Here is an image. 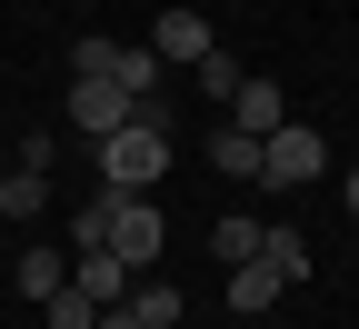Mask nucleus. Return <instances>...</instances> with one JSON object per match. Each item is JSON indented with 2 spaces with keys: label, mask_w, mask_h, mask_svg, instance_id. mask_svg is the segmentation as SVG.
I'll use <instances>...</instances> for the list:
<instances>
[{
  "label": "nucleus",
  "mask_w": 359,
  "mask_h": 329,
  "mask_svg": "<svg viewBox=\"0 0 359 329\" xmlns=\"http://www.w3.org/2000/svg\"><path fill=\"white\" fill-rule=\"evenodd\" d=\"M40 319H50V329H100V300H90L80 279H60V290L40 300Z\"/></svg>",
  "instance_id": "12"
},
{
  "label": "nucleus",
  "mask_w": 359,
  "mask_h": 329,
  "mask_svg": "<svg viewBox=\"0 0 359 329\" xmlns=\"http://www.w3.org/2000/svg\"><path fill=\"white\" fill-rule=\"evenodd\" d=\"M60 279H70V260H60V250H20V300H30V309L50 300Z\"/></svg>",
  "instance_id": "14"
},
{
  "label": "nucleus",
  "mask_w": 359,
  "mask_h": 329,
  "mask_svg": "<svg viewBox=\"0 0 359 329\" xmlns=\"http://www.w3.org/2000/svg\"><path fill=\"white\" fill-rule=\"evenodd\" d=\"M150 51H160V60H170V70H200V60H210V51H219V30H210V20H200V11H180V0H170V11H160V20H150Z\"/></svg>",
  "instance_id": "5"
},
{
  "label": "nucleus",
  "mask_w": 359,
  "mask_h": 329,
  "mask_svg": "<svg viewBox=\"0 0 359 329\" xmlns=\"http://www.w3.org/2000/svg\"><path fill=\"white\" fill-rule=\"evenodd\" d=\"M280 290H290V279L269 269V260H240V269H230V309H240V319H259L269 300H280Z\"/></svg>",
  "instance_id": "10"
},
{
  "label": "nucleus",
  "mask_w": 359,
  "mask_h": 329,
  "mask_svg": "<svg viewBox=\"0 0 359 329\" xmlns=\"http://www.w3.org/2000/svg\"><path fill=\"white\" fill-rule=\"evenodd\" d=\"M40 210H50V170H20V160H11V170H0V220L30 229Z\"/></svg>",
  "instance_id": "9"
},
{
  "label": "nucleus",
  "mask_w": 359,
  "mask_h": 329,
  "mask_svg": "<svg viewBox=\"0 0 359 329\" xmlns=\"http://www.w3.org/2000/svg\"><path fill=\"white\" fill-rule=\"evenodd\" d=\"M190 80H200V90H210V100H230V90H240V80H250V70H240V60H230V51H210V60H200V70H190Z\"/></svg>",
  "instance_id": "17"
},
{
  "label": "nucleus",
  "mask_w": 359,
  "mask_h": 329,
  "mask_svg": "<svg viewBox=\"0 0 359 329\" xmlns=\"http://www.w3.org/2000/svg\"><path fill=\"white\" fill-rule=\"evenodd\" d=\"M339 200H349V220H359V170H349V180H339Z\"/></svg>",
  "instance_id": "19"
},
{
  "label": "nucleus",
  "mask_w": 359,
  "mask_h": 329,
  "mask_svg": "<svg viewBox=\"0 0 359 329\" xmlns=\"http://www.w3.org/2000/svg\"><path fill=\"white\" fill-rule=\"evenodd\" d=\"M210 170H230V180H259V140H250L240 120H219V130H210Z\"/></svg>",
  "instance_id": "11"
},
{
  "label": "nucleus",
  "mask_w": 359,
  "mask_h": 329,
  "mask_svg": "<svg viewBox=\"0 0 359 329\" xmlns=\"http://www.w3.org/2000/svg\"><path fill=\"white\" fill-rule=\"evenodd\" d=\"M100 329H150V319H140V309H130V300H120V309H100Z\"/></svg>",
  "instance_id": "18"
},
{
  "label": "nucleus",
  "mask_w": 359,
  "mask_h": 329,
  "mask_svg": "<svg viewBox=\"0 0 359 329\" xmlns=\"http://www.w3.org/2000/svg\"><path fill=\"white\" fill-rule=\"evenodd\" d=\"M230 120H240L250 140H269V130L290 120V100H280V80H240V90H230Z\"/></svg>",
  "instance_id": "8"
},
{
  "label": "nucleus",
  "mask_w": 359,
  "mask_h": 329,
  "mask_svg": "<svg viewBox=\"0 0 359 329\" xmlns=\"http://www.w3.org/2000/svg\"><path fill=\"white\" fill-rule=\"evenodd\" d=\"M70 229H80V240H100V250H120L130 269H150V260H160V240H170V229H160V200H150V190H100V200H90Z\"/></svg>",
  "instance_id": "1"
},
{
  "label": "nucleus",
  "mask_w": 359,
  "mask_h": 329,
  "mask_svg": "<svg viewBox=\"0 0 359 329\" xmlns=\"http://www.w3.org/2000/svg\"><path fill=\"white\" fill-rule=\"evenodd\" d=\"M210 250H219V269L259 260V220H219V229H210Z\"/></svg>",
  "instance_id": "16"
},
{
  "label": "nucleus",
  "mask_w": 359,
  "mask_h": 329,
  "mask_svg": "<svg viewBox=\"0 0 359 329\" xmlns=\"http://www.w3.org/2000/svg\"><path fill=\"white\" fill-rule=\"evenodd\" d=\"M320 160H330V140L309 130V120H280V130L259 140V180H269V190H309Z\"/></svg>",
  "instance_id": "4"
},
{
  "label": "nucleus",
  "mask_w": 359,
  "mask_h": 329,
  "mask_svg": "<svg viewBox=\"0 0 359 329\" xmlns=\"http://www.w3.org/2000/svg\"><path fill=\"white\" fill-rule=\"evenodd\" d=\"M90 150H100V190H150V180L170 170V120H140V110H130L110 140H90Z\"/></svg>",
  "instance_id": "2"
},
{
  "label": "nucleus",
  "mask_w": 359,
  "mask_h": 329,
  "mask_svg": "<svg viewBox=\"0 0 359 329\" xmlns=\"http://www.w3.org/2000/svg\"><path fill=\"white\" fill-rule=\"evenodd\" d=\"M70 279H80V290L100 300V309H120V300H130V279H140V269H130L120 250H100V240H80V260H70Z\"/></svg>",
  "instance_id": "7"
},
{
  "label": "nucleus",
  "mask_w": 359,
  "mask_h": 329,
  "mask_svg": "<svg viewBox=\"0 0 359 329\" xmlns=\"http://www.w3.org/2000/svg\"><path fill=\"white\" fill-rule=\"evenodd\" d=\"M259 260H269V269H280V279H290V290H299V279H309V240H299V229H259Z\"/></svg>",
  "instance_id": "13"
},
{
  "label": "nucleus",
  "mask_w": 359,
  "mask_h": 329,
  "mask_svg": "<svg viewBox=\"0 0 359 329\" xmlns=\"http://www.w3.org/2000/svg\"><path fill=\"white\" fill-rule=\"evenodd\" d=\"M70 70H90V80H120L130 100L170 90V60L150 51V40H80V51H70Z\"/></svg>",
  "instance_id": "3"
},
{
  "label": "nucleus",
  "mask_w": 359,
  "mask_h": 329,
  "mask_svg": "<svg viewBox=\"0 0 359 329\" xmlns=\"http://www.w3.org/2000/svg\"><path fill=\"white\" fill-rule=\"evenodd\" d=\"M130 110H140V100H130L120 80H90V70L70 80V130H80V140H110V130H120Z\"/></svg>",
  "instance_id": "6"
},
{
  "label": "nucleus",
  "mask_w": 359,
  "mask_h": 329,
  "mask_svg": "<svg viewBox=\"0 0 359 329\" xmlns=\"http://www.w3.org/2000/svg\"><path fill=\"white\" fill-rule=\"evenodd\" d=\"M130 309H140L150 329H180V290H170V279H150V269L130 279Z\"/></svg>",
  "instance_id": "15"
}]
</instances>
